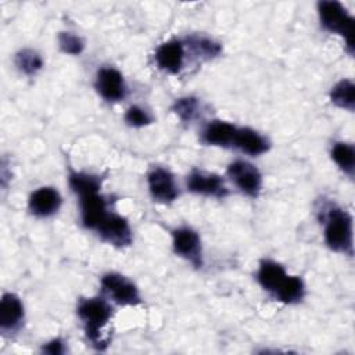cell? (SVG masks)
Here are the masks:
<instances>
[{
    "label": "cell",
    "instance_id": "1",
    "mask_svg": "<svg viewBox=\"0 0 355 355\" xmlns=\"http://www.w3.org/2000/svg\"><path fill=\"white\" fill-rule=\"evenodd\" d=\"M257 280L263 290L283 304H297L305 295L302 279L287 275L284 268L272 259H262L259 262Z\"/></svg>",
    "mask_w": 355,
    "mask_h": 355
},
{
    "label": "cell",
    "instance_id": "2",
    "mask_svg": "<svg viewBox=\"0 0 355 355\" xmlns=\"http://www.w3.org/2000/svg\"><path fill=\"white\" fill-rule=\"evenodd\" d=\"M78 316L83 323L87 340L97 349L108 345V338L103 337V329L112 316V309L104 298H83L76 308Z\"/></svg>",
    "mask_w": 355,
    "mask_h": 355
},
{
    "label": "cell",
    "instance_id": "3",
    "mask_svg": "<svg viewBox=\"0 0 355 355\" xmlns=\"http://www.w3.org/2000/svg\"><path fill=\"white\" fill-rule=\"evenodd\" d=\"M324 241L327 247L344 255L354 252L352 216L340 207H329L323 216Z\"/></svg>",
    "mask_w": 355,
    "mask_h": 355
},
{
    "label": "cell",
    "instance_id": "4",
    "mask_svg": "<svg viewBox=\"0 0 355 355\" xmlns=\"http://www.w3.org/2000/svg\"><path fill=\"white\" fill-rule=\"evenodd\" d=\"M318 14L322 26L344 37L348 53L354 54V18L348 14L347 8L338 1H319Z\"/></svg>",
    "mask_w": 355,
    "mask_h": 355
},
{
    "label": "cell",
    "instance_id": "5",
    "mask_svg": "<svg viewBox=\"0 0 355 355\" xmlns=\"http://www.w3.org/2000/svg\"><path fill=\"white\" fill-rule=\"evenodd\" d=\"M100 284L104 295L118 305L133 306L141 302L139 290L135 283L121 273H105L101 277Z\"/></svg>",
    "mask_w": 355,
    "mask_h": 355
},
{
    "label": "cell",
    "instance_id": "6",
    "mask_svg": "<svg viewBox=\"0 0 355 355\" xmlns=\"http://www.w3.org/2000/svg\"><path fill=\"white\" fill-rule=\"evenodd\" d=\"M227 176L245 196L258 197L262 189V175L255 165L244 159L233 161L227 166Z\"/></svg>",
    "mask_w": 355,
    "mask_h": 355
},
{
    "label": "cell",
    "instance_id": "7",
    "mask_svg": "<svg viewBox=\"0 0 355 355\" xmlns=\"http://www.w3.org/2000/svg\"><path fill=\"white\" fill-rule=\"evenodd\" d=\"M172 245L173 251L189 261L193 266L201 268L202 261V248H201V240L196 230L187 226L178 227L172 232Z\"/></svg>",
    "mask_w": 355,
    "mask_h": 355
},
{
    "label": "cell",
    "instance_id": "8",
    "mask_svg": "<svg viewBox=\"0 0 355 355\" xmlns=\"http://www.w3.org/2000/svg\"><path fill=\"white\" fill-rule=\"evenodd\" d=\"M80 207V219L86 229L97 230L101 222L110 214L107 211V201L100 194V190H90L78 194Z\"/></svg>",
    "mask_w": 355,
    "mask_h": 355
},
{
    "label": "cell",
    "instance_id": "9",
    "mask_svg": "<svg viewBox=\"0 0 355 355\" xmlns=\"http://www.w3.org/2000/svg\"><path fill=\"white\" fill-rule=\"evenodd\" d=\"M186 187L191 193L216 198H223L229 194V190L225 186L222 176L200 169H193L187 175Z\"/></svg>",
    "mask_w": 355,
    "mask_h": 355
},
{
    "label": "cell",
    "instance_id": "10",
    "mask_svg": "<svg viewBox=\"0 0 355 355\" xmlns=\"http://www.w3.org/2000/svg\"><path fill=\"white\" fill-rule=\"evenodd\" d=\"M97 234L103 241L114 247H128L132 244V230L128 220L118 214H108L107 218L97 227Z\"/></svg>",
    "mask_w": 355,
    "mask_h": 355
},
{
    "label": "cell",
    "instance_id": "11",
    "mask_svg": "<svg viewBox=\"0 0 355 355\" xmlns=\"http://www.w3.org/2000/svg\"><path fill=\"white\" fill-rule=\"evenodd\" d=\"M147 184L151 197L158 202H172L179 196L175 178L165 168H153L147 175Z\"/></svg>",
    "mask_w": 355,
    "mask_h": 355
},
{
    "label": "cell",
    "instance_id": "12",
    "mask_svg": "<svg viewBox=\"0 0 355 355\" xmlns=\"http://www.w3.org/2000/svg\"><path fill=\"white\" fill-rule=\"evenodd\" d=\"M96 90L107 101H119L126 96V83L122 73L112 67H103L96 73Z\"/></svg>",
    "mask_w": 355,
    "mask_h": 355
},
{
    "label": "cell",
    "instance_id": "13",
    "mask_svg": "<svg viewBox=\"0 0 355 355\" xmlns=\"http://www.w3.org/2000/svg\"><path fill=\"white\" fill-rule=\"evenodd\" d=\"M154 58L161 71L171 75H178L182 71L184 61V46L178 39L168 40L158 46Z\"/></svg>",
    "mask_w": 355,
    "mask_h": 355
},
{
    "label": "cell",
    "instance_id": "14",
    "mask_svg": "<svg viewBox=\"0 0 355 355\" xmlns=\"http://www.w3.org/2000/svg\"><path fill=\"white\" fill-rule=\"evenodd\" d=\"M24 315L21 300L12 293H6L0 304V330L3 333L17 331L24 322Z\"/></svg>",
    "mask_w": 355,
    "mask_h": 355
},
{
    "label": "cell",
    "instance_id": "15",
    "mask_svg": "<svg viewBox=\"0 0 355 355\" xmlns=\"http://www.w3.org/2000/svg\"><path fill=\"white\" fill-rule=\"evenodd\" d=\"M61 196L53 187H39L29 196L28 208L31 214L36 216H50L54 215L61 207Z\"/></svg>",
    "mask_w": 355,
    "mask_h": 355
},
{
    "label": "cell",
    "instance_id": "16",
    "mask_svg": "<svg viewBox=\"0 0 355 355\" xmlns=\"http://www.w3.org/2000/svg\"><path fill=\"white\" fill-rule=\"evenodd\" d=\"M248 155H261L270 147L268 139L251 128H237L233 146Z\"/></svg>",
    "mask_w": 355,
    "mask_h": 355
},
{
    "label": "cell",
    "instance_id": "17",
    "mask_svg": "<svg viewBox=\"0 0 355 355\" xmlns=\"http://www.w3.org/2000/svg\"><path fill=\"white\" fill-rule=\"evenodd\" d=\"M236 130H237V126H234L233 123L216 119L209 122L204 128L201 133V140L208 146L232 147Z\"/></svg>",
    "mask_w": 355,
    "mask_h": 355
},
{
    "label": "cell",
    "instance_id": "18",
    "mask_svg": "<svg viewBox=\"0 0 355 355\" xmlns=\"http://www.w3.org/2000/svg\"><path fill=\"white\" fill-rule=\"evenodd\" d=\"M330 100L338 108L354 111L355 105V86L349 79H341L330 90Z\"/></svg>",
    "mask_w": 355,
    "mask_h": 355
},
{
    "label": "cell",
    "instance_id": "19",
    "mask_svg": "<svg viewBox=\"0 0 355 355\" xmlns=\"http://www.w3.org/2000/svg\"><path fill=\"white\" fill-rule=\"evenodd\" d=\"M187 46L190 47L191 53L202 60H211L215 58L220 54L222 46L215 42L211 37L207 36H200V35H193L187 37Z\"/></svg>",
    "mask_w": 355,
    "mask_h": 355
},
{
    "label": "cell",
    "instance_id": "20",
    "mask_svg": "<svg viewBox=\"0 0 355 355\" xmlns=\"http://www.w3.org/2000/svg\"><path fill=\"white\" fill-rule=\"evenodd\" d=\"M331 159L337 164V166L347 175H354L355 168V150L354 146L344 141H337L331 147Z\"/></svg>",
    "mask_w": 355,
    "mask_h": 355
},
{
    "label": "cell",
    "instance_id": "21",
    "mask_svg": "<svg viewBox=\"0 0 355 355\" xmlns=\"http://www.w3.org/2000/svg\"><path fill=\"white\" fill-rule=\"evenodd\" d=\"M15 67L25 75H35L43 67V60L39 53L32 49L19 50L15 54Z\"/></svg>",
    "mask_w": 355,
    "mask_h": 355
},
{
    "label": "cell",
    "instance_id": "22",
    "mask_svg": "<svg viewBox=\"0 0 355 355\" xmlns=\"http://www.w3.org/2000/svg\"><path fill=\"white\" fill-rule=\"evenodd\" d=\"M69 186L75 194H80L90 190H100L101 178L85 172H71L68 178Z\"/></svg>",
    "mask_w": 355,
    "mask_h": 355
},
{
    "label": "cell",
    "instance_id": "23",
    "mask_svg": "<svg viewBox=\"0 0 355 355\" xmlns=\"http://www.w3.org/2000/svg\"><path fill=\"white\" fill-rule=\"evenodd\" d=\"M198 100L194 97H182L178 98L172 107L173 112L180 118L183 122H191L198 114Z\"/></svg>",
    "mask_w": 355,
    "mask_h": 355
},
{
    "label": "cell",
    "instance_id": "24",
    "mask_svg": "<svg viewBox=\"0 0 355 355\" xmlns=\"http://www.w3.org/2000/svg\"><path fill=\"white\" fill-rule=\"evenodd\" d=\"M58 46L64 53L71 55H78L85 49V43L82 37L72 32H61L58 35Z\"/></svg>",
    "mask_w": 355,
    "mask_h": 355
},
{
    "label": "cell",
    "instance_id": "25",
    "mask_svg": "<svg viewBox=\"0 0 355 355\" xmlns=\"http://www.w3.org/2000/svg\"><path fill=\"white\" fill-rule=\"evenodd\" d=\"M125 122L133 128H141L153 122L151 115L139 105H132L125 112Z\"/></svg>",
    "mask_w": 355,
    "mask_h": 355
},
{
    "label": "cell",
    "instance_id": "26",
    "mask_svg": "<svg viewBox=\"0 0 355 355\" xmlns=\"http://www.w3.org/2000/svg\"><path fill=\"white\" fill-rule=\"evenodd\" d=\"M42 351L46 354L58 355V354H62L65 351V348H64V343L60 338H54V340L49 341L46 345H43Z\"/></svg>",
    "mask_w": 355,
    "mask_h": 355
}]
</instances>
